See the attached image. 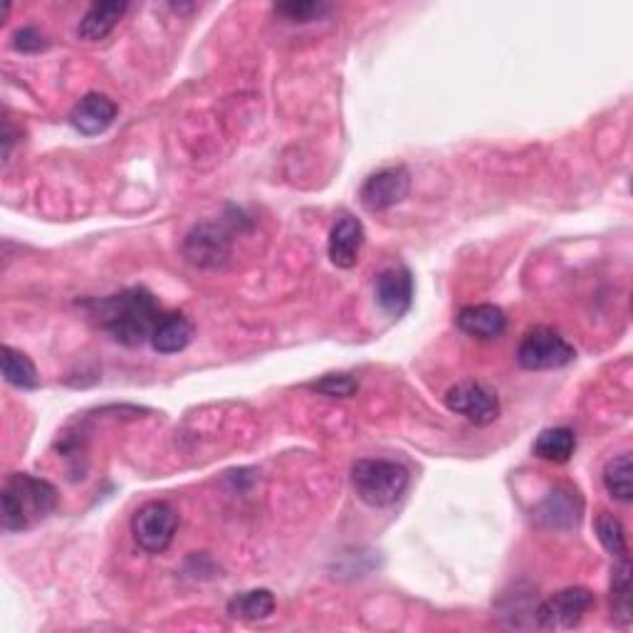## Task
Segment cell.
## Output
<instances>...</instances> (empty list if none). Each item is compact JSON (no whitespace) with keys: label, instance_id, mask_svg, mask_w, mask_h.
Listing matches in <instances>:
<instances>
[{"label":"cell","instance_id":"cell-12","mask_svg":"<svg viewBox=\"0 0 633 633\" xmlns=\"http://www.w3.org/2000/svg\"><path fill=\"white\" fill-rule=\"evenodd\" d=\"M117 111L119 107L115 105V99L99 95V92H89V95H85L74 105L70 122L80 134L97 136L111 127V122L117 119Z\"/></svg>","mask_w":633,"mask_h":633},{"label":"cell","instance_id":"cell-15","mask_svg":"<svg viewBox=\"0 0 633 633\" xmlns=\"http://www.w3.org/2000/svg\"><path fill=\"white\" fill-rule=\"evenodd\" d=\"M129 11V3L124 0H107V3L89 5V11L82 15L77 25V35L87 43H99L115 31L117 23L122 21L124 13Z\"/></svg>","mask_w":633,"mask_h":633},{"label":"cell","instance_id":"cell-18","mask_svg":"<svg viewBox=\"0 0 633 633\" xmlns=\"http://www.w3.org/2000/svg\"><path fill=\"white\" fill-rule=\"evenodd\" d=\"M574 451H576V435L572 428H566V426L547 428V431L539 433L535 441V455L547 463H557V465L570 463Z\"/></svg>","mask_w":633,"mask_h":633},{"label":"cell","instance_id":"cell-6","mask_svg":"<svg viewBox=\"0 0 633 633\" xmlns=\"http://www.w3.org/2000/svg\"><path fill=\"white\" fill-rule=\"evenodd\" d=\"M597 599L584 586H570V589L557 592L554 597L539 604L535 609V626L542 631H570L580 626Z\"/></svg>","mask_w":633,"mask_h":633},{"label":"cell","instance_id":"cell-5","mask_svg":"<svg viewBox=\"0 0 633 633\" xmlns=\"http://www.w3.org/2000/svg\"><path fill=\"white\" fill-rule=\"evenodd\" d=\"M176 529H179V512L164 500L146 502L132 517L134 542L148 554L166 552L174 542Z\"/></svg>","mask_w":633,"mask_h":633},{"label":"cell","instance_id":"cell-10","mask_svg":"<svg viewBox=\"0 0 633 633\" xmlns=\"http://www.w3.org/2000/svg\"><path fill=\"white\" fill-rule=\"evenodd\" d=\"M374 300L379 310L394 316H404L414 304V277L406 267H386L377 275Z\"/></svg>","mask_w":633,"mask_h":633},{"label":"cell","instance_id":"cell-7","mask_svg":"<svg viewBox=\"0 0 633 633\" xmlns=\"http://www.w3.org/2000/svg\"><path fill=\"white\" fill-rule=\"evenodd\" d=\"M443 404L449 411L461 414L475 426H490L500 418V398L480 381H461L445 391Z\"/></svg>","mask_w":633,"mask_h":633},{"label":"cell","instance_id":"cell-23","mask_svg":"<svg viewBox=\"0 0 633 633\" xmlns=\"http://www.w3.org/2000/svg\"><path fill=\"white\" fill-rule=\"evenodd\" d=\"M307 389L330 398H351L359 391V381L351 374H327L307 384Z\"/></svg>","mask_w":633,"mask_h":633},{"label":"cell","instance_id":"cell-14","mask_svg":"<svg viewBox=\"0 0 633 633\" xmlns=\"http://www.w3.org/2000/svg\"><path fill=\"white\" fill-rule=\"evenodd\" d=\"M458 330L475 339H498L507 327V316L498 304H465L455 316Z\"/></svg>","mask_w":633,"mask_h":633},{"label":"cell","instance_id":"cell-9","mask_svg":"<svg viewBox=\"0 0 633 633\" xmlns=\"http://www.w3.org/2000/svg\"><path fill=\"white\" fill-rule=\"evenodd\" d=\"M183 255L199 267H220L230 255V230L218 223H199L183 240Z\"/></svg>","mask_w":633,"mask_h":633},{"label":"cell","instance_id":"cell-16","mask_svg":"<svg viewBox=\"0 0 633 633\" xmlns=\"http://www.w3.org/2000/svg\"><path fill=\"white\" fill-rule=\"evenodd\" d=\"M193 339V324L181 312L162 314L152 332V347L158 354H179L189 347Z\"/></svg>","mask_w":633,"mask_h":633},{"label":"cell","instance_id":"cell-11","mask_svg":"<svg viewBox=\"0 0 633 633\" xmlns=\"http://www.w3.org/2000/svg\"><path fill=\"white\" fill-rule=\"evenodd\" d=\"M365 226H361L359 218L354 216H342L334 223L330 230V243L327 253L332 265H337L342 270H349L359 263V253L365 248Z\"/></svg>","mask_w":633,"mask_h":633},{"label":"cell","instance_id":"cell-24","mask_svg":"<svg viewBox=\"0 0 633 633\" xmlns=\"http://www.w3.org/2000/svg\"><path fill=\"white\" fill-rule=\"evenodd\" d=\"M332 8L327 3H283V5H275V13L283 15L285 21H292V23H312V21H322L324 15H327Z\"/></svg>","mask_w":633,"mask_h":633},{"label":"cell","instance_id":"cell-13","mask_svg":"<svg viewBox=\"0 0 633 633\" xmlns=\"http://www.w3.org/2000/svg\"><path fill=\"white\" fill-rule=\"evenodd\" d=\"M584 510V502L580 492L572 488H557L549 492L542 505L537 507L539 525L552 529H570L580 523V515Z\"/></svg>","mask_w":633,"mask_h":633},{"label":"cell","instance_id":"cell-2","mask_svg":"<svg viewBox=\"0 0 633 633\" xmlns=\"http://www.w3.org/2000/svg\"><path fill=\"white\" fill-rule=\"evenodd\" d=\"M5 533H27L45 523L60 505V495L52 482L35 478L31 473H15L5 480L0 492Z\"/></svg>","mask_w":633,"mask_h":633},{"label":"cell","instance_id":"cell-22","mask_svg":"<svg viewBox=\"0 0 633 633\" xmlns=\"http://www.w3.org/2000/svg\"><path fill=\"white\" fill-rule=\"evenodd\" d=\"M597 537L601 547L613 557V560H621V557H629V545H626V533H623V525L619 523L611 512H601L597 517Z\"/></svg>","mask_w":633,"mask_h":633},{"label":"cell","instance_id":"cell-8","mask_svg":"<svg viewBox=\"0 0 633 633\" xmlns=\"http://www.w3.org/2000/svg\"><path fill=\"white\" fill-rule=\"evenodd\" d=\"M408 191H411V174L406 166H386L361 183L359 201L367 211H389L398 206Z\"/></svg>","mask_w":633,"mask_h":633},{"label":"cell","instance_id":"cell-4","mask_svg":"<svg viewBox=\"0 0 633 633\" xmlns=\"http://www.w3.org/2000/svg\"><path fill=\"white\" fill-rule=\"evenodd\" d=\"M576 351L560 332L552 327L529 330L517 347V365L527 371H549L572 365Z\"/></svg>","mask_w":633,"mask_h":633},{"label":"cell","instance_id":"cell-25","mask_svg":"<svg viewBox=\"0 0 633 633\" xmlns=\"http://www.w3.org/2000/svg\"><path fill=\"white\" fill-rule=\"evenodd\" d=\"M13 48L21 50V52H40L48 48V40L35 31V27H21V31L15 33V40H13Z\"/></svg>","mask_w":633,"mask_h":633},{"label":"cell","instance_id":"cell-19","mask_svg":"<svg viewBox=\"0 0 633 633\" xmlns=\"http://www.w3.org/2000/svg\"><path fill=\"white\" fill-rule=\"evenodd\" d=\"M277 601L270 589H250L228 601V617L238 621H265L275 613Z\"/></svg>","mask_w":633,"mask_h":633},{"label":"cell","instance_id":"cell-20","mask_svg":"<svg viewBox=\"0 0 633 633\" xmlns=\"http://www.w3.org/2000/svg\"><path fill=\"white\" fill-rule=\"evenodd\" d=\"M3 377L11 386L33 391L40 386V377H37V369L33 365V359L23 354L21 349L3 347Z\"/></svg>","mask_w":633,"mask_h":633},{"label":"cell","instance_id":"cell-1","mask_svg":"<svg viewBox=\"0 0 633 633\" xmlns=\"http://www.w3.org/2000/svg\"><path fill=\"white\" fill-rule=\"evenodd\" d=\"M85 307L97 320L99 330L124 347H142L144 342H152L156 322L162 320V307L144 287H129L119 295L89 300Z\"/></svg>","mask_w":633,"mask_h":633},{"label":"cell","instance_id":"cell-21","mask_svg":"<svg viewBox=\"0 0 633 633\" xmlns=\"http://www.w3.org/2000/svg\"><path fill=\"white\" fill-rule=\"evenodd\" d=\"M633 465L631 453H621L617 458H611L604 468V486H607L609 495L619 502L633 500Z\"/></svg>","mask_w":633,"mask_h":633},{"label":"cell","instance_id":"cell-17","mask_svg":"<svg viewBox=\"0 0 633 633\" xmlns=\"http://www.w3.org/2000/svg\"><path fill=\"white\" fill-rule=\"evenodd\" d=\"M611 619L621 629H629L631 621H633L629 557H621V560L613 564V570H611Z\"/></svg>","mask_w":633,"mask_h":633},{"label":"cell","instance_id":"cell-3","mask_svg":"<svg viewBox=\"0 0 633 633\" xmlns=\"http://www.w3.org/2000/svg\"><path fill=\"white\" fill-rule=\"evenodd\" d=\"M351 488L369 507H391L408 488V470L386 458H361L351 465Z\"/></svg>","mask_w":633,"mask_h":633}]
</instances>
